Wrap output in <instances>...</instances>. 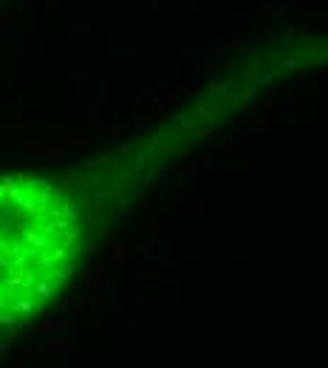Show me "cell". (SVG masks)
<instances>
[{
  "mask_svg": "<svg viewBox=\"0 0 328 368\" xmlns=\"http://www.w3.org/2000/svg\"><path fill=\"white\" fill-rule=\"evenodd\" d=\"M77 246L79 227L62 187L40 176L0 178V326L54 297Z\"/></svg>",
  "mask_w": 328,
  "mask_h": 368,
  "instance_id": "6da1fadb",
  "label": "cell"
}]
</instances>
